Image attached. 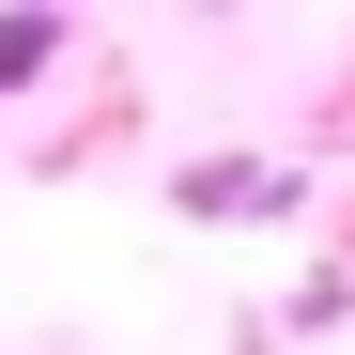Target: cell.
<instances>
[{"mask_svg": "<svg viewBox=\"0 0 355 355\" xmlns=\"http://www.w3.org/2000/svg\"><path fill=\"white\" fill-rule=\"evenodd\" d=\"M31 62H46V0H16V16H0V93H16Z\"/></svg>", "mask_w": 355, "mask_h": 355, "instance_id": "1", "label": "cell"}]
</instances>
